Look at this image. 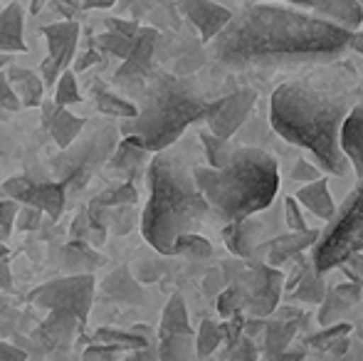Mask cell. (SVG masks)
I'll use <instances>...</instances> for the list:
<instances>
[{
  "label": "cell",
  "instance_id": "50",
  "mask_svg": "<svg viewBox=\"0 0 363 361\" xmlns=\"http://www.w3.org/2000/svg\"><path fill=\"white\" fill-rule=\"evenodd\" d=\"M106 25H109V30H116V33L126 35V38H136L139 35V25L134 23V20H119V18H109L106 20Z\"/></svg>",
  "mask_w": 363,
  "mask_h": 361
},
{
  "label": "cell",
  "instance_id": "39",
  "mask_svg": "<svg viewBox=\"0 0 363 361\" xmlns=\"http://www.w3.org/2000/svg\"><path fill=\"white\" fill-rule=\"evenodd\" d=\"M94 43H96V48L104 50V52L114 55V57H119V60H126L131 55V50H134L136 38H126V35L116 33V30H109V33L99 35Z\"/></svg>",
  "mask_w": 363,
  "mask_h": 361
},
{
  "label": "cell",
  "instance_id": "16",
  "mask_svg": "<svg viewBox=\"0 0 363 361\" xmlns=\"http://www.w3.org/2000/svg\"><path fill=\"white\" fill-rule=\"evenodd\" d=\"M151 159H153V151H148L146 146L141 144V139H136V136H124V139L119 141V146H116L114 156L109 159V166L114 171H119V174H124L126 181H136L144 174V169H148Z\"/></svg>",
  "mask_w": 363,
  "mask_h": 361
},
{
  "label": "cell",
  "instance_id": "22",
  "mask_svg": "<svg viewBox=\"0 0 363 361\" xmlns=\"http://www.w3.org/2000/svg\"><path fill=\"white\" fill-rule=\"evenodd\" d=\"M294 198L306 208V211H311L316 218H321V221H331V218L336 216V211H339V206H336L334 198H331V193H329V183L324 179L304 183V186L294 193Z\"/></svg>",
  "mask_w": 363,
  "mask_h": 361
},
{
  "label": "cell",
  "instance_id": "23",
  "mask_svg": "<svg viewBox=\"0 0 363 361\" xmlns=\"http://www.w3.org/2000/svg\"><path fill=\"white\" fill-rule=\"evenodd\" d=\"M25 18L23 8L18 3H10L0 13V52H25V38H23Z\"/></svg>",
  "mask_w": 363,
  "mask_h": 361
},
{
  "label": "cell",
  "instance_id": "57",
  "mask_svg": "<svg viewBox=\"0 0 363 361\" xmlns=\"http://www.w3.org/2000/svg\"><path fill=\"white\" fill-rule=\"evenodd\" d=\"M351 50H356L359 55H363V30H356L354 35H351Z\"/></svg>",
  "mask_w": 363,
  "mask_h": 361
},
{
  "label": "cell",
  "instance_id": "59",
  "mask_svg": "<svg viewBox=\"0 0 363 361\" xmlns=\"http://www.w3.org/2000/svg\"><path fill=\"white\" fill-rule=\"evenodd\" d=\"M252 3H267V0H252ZM282 3H291V5H304V8H314V0H282Z\"/></svg>",
  "mask_w": 363,
  "mask_h": 361
},
{
  "label": "cell",
  "instance_id": "10",
  "mask_svg": "<svg viewBox=\"0 0 363 361\" xmlns=\"http://www.w3.org/2000/svg\"><path fill=\"white\" fill-rule=\"evenodd\" d=\"M5 198H13L25 206H35L43 213H48L52 221H57L65 213V203H67V191L62 183H35L28 176H15L3 183Z\"/></svg>",
  "mask_w": 363,
  "mask_h": 361
},
{
  "label": "cell",
  "instance_id": "56",
  "mask_svg": "<svg viewBox=\"0 0 363 361\" xmlns=\"http://www.w3.org/2000/svg\"><path fill=\"white\" fill-rule=\"evenodd\" d=\"M55 8H57L65 18H69V15H74V10H77V0H55Z\"/></svg>",
  "mask_w": 363,
  "mask_h": 361
},
{
  "label": "cell",
  "instance_id": "20",
  "mask_svg": "<svg viewBox=\"0 0 363 361\" xmlns=\"http://www.w3.org/2000/svg\"><path fill=\"white\" fill-rule=\"evenodd\" d=\"M341 149L359 181H363V104H356L341 126Z\"/></svg>",
  "mask_w": 363,
  "mask_h": 361
},
{
  "label": "cell",
  "instance_id": "61",
  "mask_svg": "<svg viewBox=\"0 0 363 361\" xmlns=\"http://www.w3.org/2000/svg\"><path fill=\"white\" fill-rule=\"evenodd\" d=\"M43 3L45 0H33V13H38V10L43 8Z\"/></svg>",
  "mask_w": 363,
  "mask_h": 361
},
{
  "label": "cell",
  "instance_id": "60",
  "mask_svg": "<svg viewBox=\"0 0 363 361\" xmlns=\"http://www.w3.org/2000/svg\"><path fill=\"white\" fill-rule=\"evenodd\" d=\"M141 352H144V349H139V352L129 354V357H126V359H121V361H144V354H141Z\"/></svg>",
  "mask_w": 363,
  "mask_h": 361
},
{
  "label": "cell",
  "instance_id": "45",
  "mask_svg": "<svg viewBox=\"0 0 363 361\" xmlns=\"http://www.w3.org/2000/svg\"><path fill=\"white\" fill-rule=\"evenodd\" d=\"M0 106H3L5 111L23 109V101L15 94L13 84H10V79H8V72H0Z\"/></svg>",
  "mask_w": 363,
  "mask_h": 361
},
{
  "label": "cell",
  "instance_id": "36",
  "mask_svg": "<svg viewBox=\"0 0 363 361\" xmlns=\"http://www.w3.org/2000/svg\"><path fill=\"white\" fill-rule=\"evenodd\" d=\"M294 334L296 327L291 322H269L267 337H264V354H279L284 349H289Z\"/></svg>",
  "mask_w": 363,
  "mask_h": 361
},
{
  "label": "cell",
  "instance_id": "34",
  "mask_svg": "<svg viewBox=\"0 0 363 361\" xmlns=\"http://www.w3.org/2000/svg\"><path fill=\"white\" fill-rule=\"evenodd\" d=\"M201 141L208 156V166H213V169H225L233 159L235 149H238V146L230 144V139H220L213 131H201Z\"/></svg>",
  "mask_w": 363,
  "mask_h": 361
},
{
  "label": "cell",
  "instance_id": "2",
  "mask_svg": "<svg viewBox=\"0 0 363 361\" xmlns=\"http://www.w3.org/2000/svg\"><path fill=\"white\" fill-rule=\"evenodd\" d=\"M351 109L354 104L346 96L289 82L274 89L269 121L284 141L309 151L321 171L344 176L351 164L341 149V126Z\"/></svg>",
  "mask_w": 363,
  "mask_h": 361
},
{
  "label": "cell",
  "instance_id": "40",
  "mask_svg": "<svg viewBox=\"0 0 363 361\" xmlns=\"http://www.w3.org/2000/svg\"><path fill=\"white\" fill-rule=\"evenodd\" d=\"M82 94H79V84H77L74 70H65L62 77L55 84V104L57 106H69V104H79Z\"/></svg>",
  "mask_w": 363,
  "mask_h": 361
},
{
  "label": "cell",
  "instance_id": "8",
  "mask_svg": "<svg viewBox=\"0 0 363 361\" xmlns=\"http://www.w3.org/2000/svg\"><path fill=\"white\" fill-rule=\"evenodd\" d=\"M96 279L91 272L67 274V277L50 279V282L40 284L38 289L28 294V299L38 307L45 309H69L79 324L84 327L91 312V299H94Z\"/></svg>",
  "mask_w": 363,
  "mask_h": 361
},
{
  "label": "cell",
  "instance_id": "43",
  "mask_svg": "<svg viewBox=\"0 0 363 361\" xmlns=\"http://www.w3.org/2000/svg\"><path fill=\"white\" fill-rule=\"evenodd\" d=\"M23 203L13 201V198H3L0 201V243H5L13 233V226L18 223V213Z\"/></svg>",
  "mask_w": 363,
  "mask_h": 361
},
{
  "label": "cell",
  "instance_id": "30",
  "mask_svg": "<svg viewBox=\"0 0 363 361\" xmlns=\"http://www.w3.org/2000/svg\"><path fill=\"white\" fill-rule=\"evenodd\" d=\"M354 332V324H346V322H336L331 327H321V332L316 337L309 339V344L314 349H321V352H331V354H339L346 349L349 344V334Z\"/></svg>",
  "mask_w": 363,
  "mask_h": 361
},
{
  "label": "cell",
  "instance_id": "47",
  "mask_svg": "<svg viewBox=\"0 0 363 361\" xmlns=\"http://www.w3.org/2000/svg\"><path fill=\"white\" fill-rule=\"evenodd\" d=\"M40 218H43V211L35 206H20V213H18V231H35L40 226Z\"/></svg>",
  "mask_w": 363,
  "mask_h": 361
},
{
  "label": "cell",
  "instance_id": "54",
  "mask_svg": "<svg viewBox=\"0 0 363 361\" xmlns=\"http://www.w3.org/2000/svg\"><path fill=\"white\" fill-rule=\"evenodd\" d=\"M10 287H13V274H10L5 255L0 252V289H10Z\"/></svg>",
  "mask_w": 363,
  "mask_h": 361
},
{
  "label": "cell",
  "instance_id": "55",
  "mask_svg": "<svg viewBox=\"0 0 363 361\" xmlns=\"http://www.w3.org/2000/svg\"><path fill=\"white\" fill-rule=\"evenodd\" d=\"M94 62H99V55H96L94 50H89V52L82 55V57L74 62V72H84V70L89 67V65H94Z\"/></svg>",
  "mask_w": 363,
  "mask_h": 361
},
{
  "label": "cell",
  "instance_id": "17",
  "mask_svg": "<svg viewBox=\"0 0 363 361\" xmlns=\"http://www.w3.org/2000/svg\"><path fill=\"white\" fill-rule=\"evenodd\" d=\"M264 238V226L255 218H242V221L225 223L223 228V240L228 250L238 257H252L257 250L259 240Z\"/></svg>",
  "mask_w": 363,
  "mask_h": 361
},
{
  "label": "cell",
  "instance_id": "31",
  "mask_svg": "<svg viewBox=\"0 0 363 361\" xmlns=\"http://www.w3.org/2000/svg\"><path fill=\"white\" fill-rule=\"evenodd\" d=\"M139 203V191L134 188V181H124L119 186L106 188L104 193L94 198L89 203V208H96V211H109V208L116 206H136Z\"/></svg>",
  "mask_w": 363,
  "mask_h": 361
},
{
  "label": "cell",
  "instance_id": "21",
  "mask_svg": "<svg viewBox=\"0 0 363 361\" xmlns=\"http://www.w3.org/2000/svg\"><path fill=\"white\" fill-rule=\"evenodd\" d=\"M321 233L316 231H289L287 235L277 238V240L272 243V248H269V257H267V265L272 267H282L284 262L291 260V257H296L299 252H304L306 248H314L316 240H319Z\"/></svg>",
  "mask_w": 363,
  "mask_h": 361
},
{
  "label": "cell",
  "instance_id": "11",
  "mask_svg": "<svg viewBox=\"0 0 363 361\" xmlns=\"http://www.w3.org/2000/svg\"><path fill=\"white\" fill-rule=\"evenodd\" d=\"M255 101H257V91L250 87L238 89V91H233V94L223 96V99L213 101L211 111H208V116H206L208 131H213L220 139H233L240 126L247 121Z\"/></svg>",
  "mask_w": 363,
  "mask_h": 361
},
{
  "label": "cell",
  "instance_id": "27",
  "mask_svg": "<svg viewBox=\"0 0 363 361\" xmlns=\"http://www.w3.org/2000/svg\"><path fill=\"white\" fill-rule=\"evenodd\" d=\"M91 94H94V104L101 114L116 116V119H134V116H139V106H136L134 101H129V99H124V96L114 94V91L104 89L101 82L91 84Z\"/></svg>",
  "mask_w": 363,
  "mask_h": 361
},
{
  "label": "cell",
  "instance_id": "46",
  "mask_svg": "<svg viewBox=\"0 0 363 361\" xmlns=\"http://www.w3.org/2000/svg\"><path fill=\"white\" fill-rule=\"evenodd\" d=\"M119 352H126V349L116 347V344H91L84 352V361H111Z\"/></svg>",
  "mask_w": 363,
  "mask_h": 361
},
{
  "label": "cell",
  "instance_id": "58",
  "mask_svg": "<svg viewBox=\"0 0 363 361\" xmlns=\"http://www.w3.org/2000/svg\"><path fill=\"white\" fill-rule=\"evenodd\" d=\"M114 0H84V8H109Z\"/></svg>",
  "mask_w": 363,
  "mask_h": 361
},
{
  "label": "cell",
  "instance_id": "13",
  "mask_svg": "<svg viewBox=\"0 0 363 361\" xmlns=\"http://www.w3.org/2000/svg\"><path fill=\"white\" fill-rule=\"evenodd\" d=\"M178 8L191 20L193 28L201 33L203 43H213L235 18L228 8H223L216 0H178Z\"/></svg>",
  "mask_w": 363,
  "mask_h": 361
},
{
  "label": "cell",
  "instance_id": "26",
  "mask_svg": "<svg viewBox=\"0 0 363 361\" xmlns=\"http://www.w3.org/2000/svg\"><path fill=\"white\" fill-rule=\"evenodd\" d=\"M161 337H171V334H193V327L188 322V309L186 299L181 292H173L168 297V304L163 307L161 314V327H158Z\"/></svg>",
  "mask_w": 363,
  "mask_h": 361
},
{
  "label": "cell",
  "instance_id": "35",
  "mask_svg": "<svg viewBox=\"0 0 363 361\" xmlns=\"http://www.w3.org/2000/svg\"><path fill=\"white\" fill-rule=\"evenodd\" d=\"M173 255L188 257V260H208V257L213 255V245L208 238L198 235V233H183L176 240Z\"/></svg>",
  "mask_w": 363,
  "mask_h": 361
},
{
  "label": "cell",
  "instance_id": "15",
  "mask_svg": "<svg viewBox=\"0 0 363 361\" xmlns=\"http://www.w3.org/2000/svg\"><path fill=\"white\" fill-rule=\"evenodd\" d=\"M84 124L86 121L82 116H74L72 111H67V106H57L55 99L45 104V126L60 149H69L82 136Z\"/></svg>",
  "mask_w": 363,
  "mask_h": 361
},
{
  "label": "cell",
  "instance_id": "42",
  "mask_svg": "<svg viewBox=\"0 0 363 361\" xmlns=\"http://www.w3.org/2000/svg\"><path fill=\"white\" fill-rule=\"evenodd\" d=\"M101 213H104V223H109L116 235H126V233L134 228V206H116Z\"/></svg>",
  "mask_w": 363,
  "mask_h": 361
},
{
  "label": "cell",
  "instance_id": "14",
  "mask_svg": "<svg viewBox=\"0 0 363 361\" xmlns=\"http://www.w3.org/2000/svg\"><path fill=\"white\" fill-rule=\"evenodd\" d=\"M156 40L158 33L153 28H141L139 35H136V43L131 55L124 60V65L119 67L116 72V82L119 84H134L144 82V79L151 77V70H153V48H156Z\"/></svg>",
  "mask_w": 363,
  "mask_h": 361
},
{
  "label": "cell",
  "instance_id": "5",
  "mask_svg": "<svg viewBox=\"0 0 363 361\" xmlns=\"http://www.w3.org/2000/svg\"><path fill=\"white\" fill-rule=\"evenodd\" d=\"M211 104L193 82L158 72L151 77L139 104V116L124 119L121 134L136 136L148 151L171 149L196 121H206Z\"/></svg>",
  "mask_w": 363,
  "mask_h": 361
},
{
  "label": "cell",
  "instance_id": "49",
  "mask_svg": "<svg viewBox=\"0 0 363 361\" xmlns=\"http://www.w3.org/2000/svg\"><path fill=\"white\" fill-rule=\"evenodd\" d=\"M230 361H259L257 357V349H255V344L250 342V337H242L238 342V349H235V354L230 357Z\"/></svg>",
  "mask_w": 363,
  "mask_h": 361
},
{
  "label": "cell",
  "instance_id": "52",
  "mask_svg": "<svg viewBox=\"0 0 363 361\" xmlns=\"http://www.w3.org/2000/svg\"><path fill=\"white\" fill-rule=\"evenodd\" d=\"M0 361H28V354L20 347H13L8 342H0Z\"/></svg>",
  "mask_w": 363,
  "mask_h": 361
},
{
  "label": "cell",
  "instance_id": "19",
  "mask_svg": "<svg viewBox=\"0 0 363 361\" xmlns=\"http://www.w3.org/2000/svg\"><path fill=\"white\" fill-rule=\"evenodd\" d=\"M361 297V284L356 282H344V284H336L326 292L324 302H321L319 309V324L321 327H331L336 324Z\"/></svg>",
  "mask_w": 363,
  "mask_h": 361
},
{
  "label": "cell",
  "instance_id": "28",
  "mask_svg": "<svg viewBox=\"0 0 363 361\" xmlns=\"http://www.w3.org/2000/svg\"><path fill=\"white\" fill-rule=\"evenodd\" d=\"M316 15H321V18H326V20H331V23L356 33L363 20V8L356 0H329V5Z\"/></svg>",
  "mask_w": 363,
  "mask_h": 361
},
{
  "label": "cell",
  "instance_id": "25",
  "mask_svg": "<svg viewBox=\"0 0 363 361\" xmlns=\"http://www.w3.org/2000/svg\"><path fill=\"white\" fill-rule=\"evenodd\" d=\"M77 329H82V324L69 309H52L40 329V337H45L50 344H67L72 342Z\"/></svg>",
  "mask_w": 363,
  "mask_h": 361
},
{
  "label": "cell",
  "instance_id": "51",
  "mask_svg": "<svg viewBox=\"0 0 363 361\" xmlns=\"http://www.w3.org/2000/svg\"><path fill=\"white\" fill-rule=\"evenodd\" d=\"M304 359V349H284L279 354H262L259 361H301Z\"/></svg>",
  "mask_w": 363,
  "mask_h": 361
},
{
  "label": "cell",
  "instance_id": "41",
  "mask_svg": "<svg viewBox=\"0 0 363 361\" xmlns=\"http://www.w3.org/2000/svg\"><path fill=\"white\" fill-rule=\"evenodd\" d=\"M245 304H250V294H245L240 287H228L220 292L218 297V312L223 314V317H235V314H240V309L245 307Z\"/></svg>",
  "mask_w": 363,
  "mask_h": 361
},
{
  "label": "cell",
  "instance_id": "33",
  "mask_svg": "<svg viewBox=\"0 0 363 361\" xmlns=\"http://www.w3.org/2000/svg\"><path fill=\"white\" fill-rule=\"evenodd\" d=\"M65 265L72 267L74 274L79 272H91L94 267L101 265V257L86 245L84 240H72L67 248H65Z\"/></svg>",
  "mask_w": 363,
  "mask_h": 361
},
{
  "label": "cell",
  "instance_id": "9",
  "mask_svg": "<svg viewBox=\"0 0 363 361\" xmlns=\"http://www.w3.org/2000/svg\"><path fill=\"white\" fill-rule=\"evenodd\" d=\"M43 35L48 40V57L40 65V74L45 79V87L57 84L65 70H69L74 52H77V40H79V25L74 20H62V23L45 25Z\"/></svg>",
  "mask_w": 363,
  "mask_h": 361
},
{
  "label": "cell",
  "instance_id": "3",
  "mask_svg": "<svg viewBox=\"0 0 363 361\" xmlns=\"http://www.w3.org/2000/svg\"><path fill=\"white\" fill-rule=\"evenodd\" d=\"M193 169L196 166H191L188 156L176 149L153 154L146 169L148 203L141 213V233L161 255H173L178 238L183 233H198L213 216Z\"/></svg>",
  "mask_w": 363,
  "mask_h": 361
},
{
  "label": "cell",
  "instance_id": "4",
  "mask_svg": "<svg viewBox=\"0 0 363 361\" xmlns=\"http://www.w3.org/2000/svg\"><path fill=\"white\" fill-rule=\"evenodd\" d=\"M196 181L223 223L252 218L272 206L279 188L277 161L264 149L238 146L225 169L196 166Z\"/></svg>",
  "mask_w": 363,
  "mask_h": 361
},
{
  "label": "cell",
  "instance_id": "6",
  "mask_svg": "<svg viewBox=\"0 0 363 361\" xmlns=\"http://www.w3.org/2000/svg\"><path fill=\"white\" fill-rule=\"evenodd\" d=\"M356 252H363V181L319 235L311 252V265L324 274L341 267Z\"/></svg>",
  "mask_w": 363,
  "mask_h": 361
},
{
  "label": "cell",
  "instance_id": "12",
  "mask_svg": "<svg viewBox=\"0 0 363 361\" xmlns=\"http://www.w3.org/2000/svg\"><path fill=\"white\" fill-rule=\"evenodd\" d=\"M282 284L284 274L279 272V267L272 265H255L252 274H250V314L255 319L267 317L277 309L279 297H282Z\"/></svg>",
  "mask_w": 363,
  "mask_h": 361
},
{
  "label": "cell",
  "instance_id": "44",
  "mask_svg": "<svg viewBox=\"0 0 363 361\" xmlns=\"http://www.w3.org/2000/svg\"><path fill=\"white\" fill-rule=\"evenodd\" d=\"M284 221H287L289 231H306V221L301 216V203L294 196L284 198Z\"/></svg>",
  "mask_w": 363,
  "mask_h": 361
},
{
  "label": "cell",
  "instance_id": "18",
  "mask_svg": "<svg viewBox=\"0 0 363 361\" xmlns=\"http://www.w3.org/2000/svg\"><path fill=\"white\" fill-rule=\"evenodd\" d=\"M106 297H111L116 304L124 307H141L146 302V292L141 287V279H136L126 265L116 267L111 274H106V279L101 282Z\"/></svg>",
  "mask_w": 363,
  "mask_h": 361
},
{
  "label": "cell",
  "instance_id": "38",
  "mask_svg": "<svg viewBox=\"0 0 363 361\" xmlns=\"http://www.w3.org/2000/svg\"><path fill=\"white\" fill-rule=\"evenodd\" d=\"M96 342H104V344H116L121 349H131V352H139V349L148 347V339L139 337L136 332H119V329H109V327H101L96 329Z\"/></svg>",
  "mask_w": 363,
  "mask_h": 361
},
{
  "label": "cell",
  "instance_id": "24",
  "mask_svg": "<svg viewBox=\"0 0 363 361\" xmlns=\"http://www.w3.org/2000/svg\"><path fill=\"white\" fill-rule=\"evenodd\" d=\"M8 79L13 84L15 94L20 96L23 106H38L43 101V91H45V79L43 74H35L28 67H8Z\"/></svg>",
  "mask_w": 363,
  "mask_h": 361
},
{
  "label": "cell",
  "instance_id": "48",
  "mask_svg": "<svg viewBox=\"0 0 363 361\" xmlns=\"http://www.w3.org/2000/svg\"><path fill=\"white\" fill-rule=\"evenodd\" d=\"M291 179L304 186V183L321 179V171H319V166H311L309 161H296L294 169H291Z\"/></svg>",
  "mask_w": 363,
  "mask_h": 361
},
{
  "label": "cell",
  "instance_id": "32",
  "mask_svg": "<svg viewBox=\"0 0 363 361\" xmlns=\"http://www.w3.org/2000/svg\"><path fill=\"white\" fill-rule=\"evenodd\" d=\"M326 297V289H324V282H321V272L311 267H304L301 270V277L296 282V289H291V299H301L306 304H321Z\"/></svg>",
  "mask_w": 363,
  "mask_h": 361
},
{
  "label": "cell",
  "instance_id": "53",
  "mask_svg": "<svg viewBox=\"0 0 363 361\" xmlns=\"http://www.w3.org/2000/svg\"><path fill=\"white\" fill-rule=\"evenodd\" d=\"M341 267H344V270L349 272L354 279H361L363 277V255H361V252H356V255H351Z\"/></svg>",
  "mask_w": 363,
  "mask_h": 361
},
{
  "label": "cell",
  "instance_id": "29",
  "mask_svg": "<svg viewBox=\"0 0 363 361\" xmlns=\"http://www.w3.org/2000/svg\"><path fill=\"white\" fill-rule=\"evenodd\" d=\"M196 337L193 334H171L161 337L158 361H196Z\"/></svg>",
  "mask_w": 363,
  "mask_h": 361
},
{
  "label": "cell",
  "instance_id": "7",
  "mask_svg": "<svg viewBox=\"0 0 363 361\" xmlns=\"http://www.w3.org/2000/svg\"><path fill=\"white\" fill-rule=\"evenodd\" d=\"M119 126L99 124L89 136L74 141L69 149H62L55 156V176L65 186L67 196H74L86 186L94 174L114 156L119 146Z\"/></svg>",
  "mask_w": 363,
  "mask_h": 361
},
{
  "label": "cell",
  "instance_id": "37",
  "mask_svg": "<svg viewBox=\"0 0 363 361\" xmlns=\"http://www.w3.org/2000/svg\"><path fill=\"white\" fill-rule=\"evenodd\" d=\"M225 339V332L223 327L216 322H211V319H206V322L201 324V329H198L196 334V352H198V359H208L213 352L223 344Z\"/></svg>",
  "mask_w": 363,
  "mask_h": 361
},
{
  "label": "cell",
  "instance_id": "1",
  "mask_svg": "<svg viewBox=\"0 0 363 361\" xmlns=\"http://www.w3.org/2000/svg\"><path fill=\"white\" fill-rule=\"evenodd\" d=\"M351 30L301 10L252 3L211 43L213 57L230 70L329 62L351 45Z\"/></svg>",
  "mask_w": 363,
  "mask_h": 361
},
{
  "label": "cell",
  "instance_id": "62",
  "mask_svg": "<svg viewBox=\"0 0 363 361\" xmlns=\"http://www.w3.org/2000/svg\"><path fill=\"white\" fill-rule=\"evenodd\" d=\"M359 337L363 339V322H361V327H359Z\"/></svg>",
  "mask_w": 363,
  "mask_h": 361
}]
</instances>
